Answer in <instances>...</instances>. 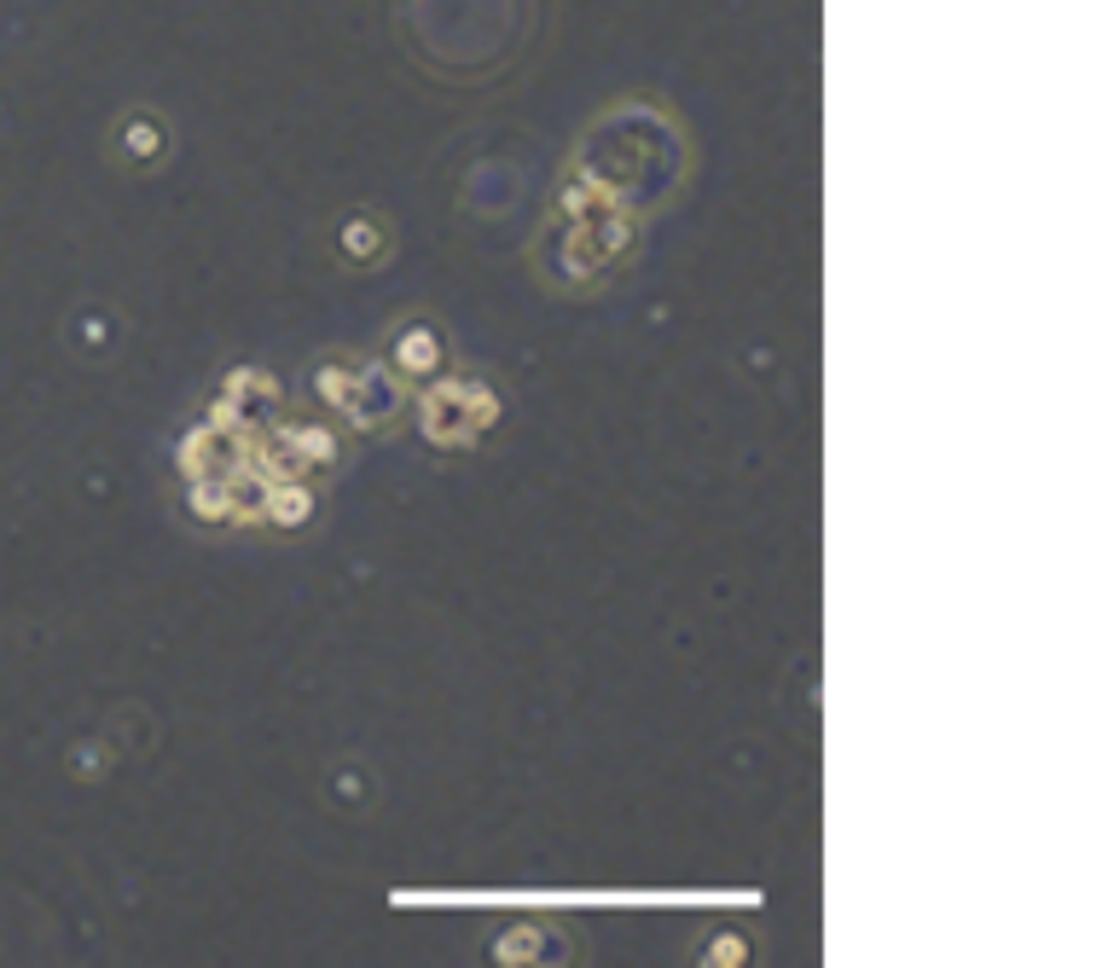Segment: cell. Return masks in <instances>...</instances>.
I'll return each mask as SVG.
<instances>
[]
</instances>
